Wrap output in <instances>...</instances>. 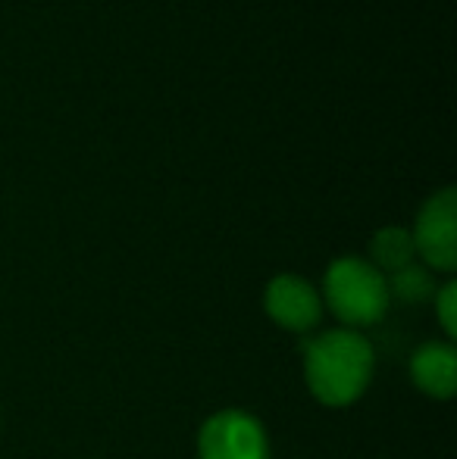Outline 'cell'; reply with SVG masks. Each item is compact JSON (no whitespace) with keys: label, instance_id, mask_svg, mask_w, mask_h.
I'll return each mask as SVG.
<instances>
[{"label":"cell","instance_id":"6da1fadb","mask_svg":"<svg viewBox=\"0 0 457 459\" xmlns=\"http://www.w3.org/2000/svg\"><path fill=\"white\" fill-rule=\"evenodd\" d=\"M376 372L370 338L354 328H330L304 344V381L313 400L332 410L357 403Z\"/></svg>","mask_w":457,"mask_h":459},{"label":"cell","instance_id":"7a4b0ae2","mask_svg":"<svg viewBox=\"0 0 457 459\" xmlns=\"http://www.w3.org/2000/svg\"><path fill=\"white\" fill-rule=\"evenodd\" d=\"M323 307L332 309L342 328H360L376 325L389 313V284L385 275L364 256H338L330 263L323 275Z\"/></svg>","mask_w":457,"mask_h":459},{"label":"cell","instance_id":"3957f363","mask_svg":"<svg viewBox=\"0 0 457 459\" xmlns=\"http://www.w3.org/2000/svg\"><path fill=\"white\" fill-rule=\"evenodd\" d=\"M198 459H269V435L244 410H216L198 431Z\"/></svg>","mask_w":457,"mask_h":459},{"label":"cell","instance_id":"277c9868","mask_svg":"<svg viewBox=\"0 0 457 459\" xmlns=\"http://www.w3.org/2000/svg\"><path fill=\"white\" fill-rule=\"evenodd\" d=\"M414 250L429 273L452 275L457 269V191L442 187L420 206L414 222Z\"/></svg>","mask_w":457,"mask_h":459},{"label":"cell","instance_id":"5b68a950","mask_svg":"<svg viewBox=\"0 0 457 459\" xmlns=\"http://www.w3.org/2000/svg\"><path fill=\"white\" fill-rule=\"evenodd\" d=\"M263 309L279 328L292 334H311L323 319V297L307 278L282 273L269 278L263 290Z\"/></svg>","mask_w":457,"mask_h":459},{"label":"cell","instance_id":"8992f818","mask_svg":"<svg viewBox=\"0 0 457 459\" xmlns=\"http://www.w3.org/2000/svg\"><path fill=\"white\" fill-rule=\"evenodd\" d=\"M410 381L433 400H452L457 391V351L452 341H426L410 353Z\"/></svg>","mask_w":457,"mask_h":459},{"label":"cell","instance_id":"52a82bcc","mask_svg":"<svg viewBox=\"0 0 457 459\" xmlns=\"http://www.w3.org/2000/svg\"><path fill=\"white\" fill-rule=\"evenodd\" d=\"M417 256L414 250V238H410L408 229L401 225H385L376 235L370 238V263L379 269L382 275H391L398 269L410 266Z\"/></svg>","mask_w":457,"mask_h":459},{"label":"cell","instance_id":"ba28073f","mask_svg":"<svg viewBox=\"0 0 457 459\" xmlns=\"http://www.w3.org/2000/svg\"><path fill=\"white\" fill-rule=\"evenodd\" d=\"M385 284H389L391 300H401V303H426L435 294V278L420 263H410V266L385 275Z\"/></svg>","mask_w":457,"mask_h":459},{"label":"cell","instance_id":"9c48e42d","mask_svg":"<svg viewBox=\"0 0 457 459\" xmlns=\"http://www.w3.org/2000/svg\"><path fill=\"white\" fill-rule=\"evenodd\" d=\"M433 307H435V316H439V325H442V332H445V338L454 341V334H457V281H445L442 288H435Z\"/></svg>","mask_w":457,"mask_h":459}]
</instances>
